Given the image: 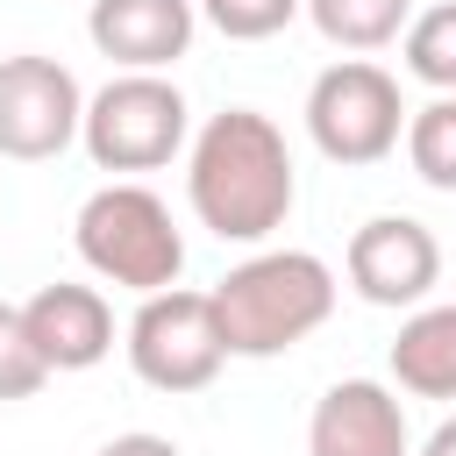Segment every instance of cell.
I'll use <instances>...</instances> for the list:
<instances>
[{
	"label": "cell",
	"mask_w": 456,
	"mask_h": 456,
	"mask_svg": "<svg viewBox=\"0 0 456 456\" xmlns=\"http://www.w3.org/2000/svg\"><path fill=\"white\" fill-rule=\"evenodd\" d=\"M185 200L207 235L221 242H271L299 200L292 150L271 114L256 107H221L207 128L185 142Z\"/></svg>",
	"instance_id": "6da1fadb"
},
{
	"label": "cell",
	"mask_w": 456,
	"mask_h": 456,
	"mask_svg": "<svg viewBox=\"0 0 456 456\" xmlns=\"http://www.w3.org/2000/svg\"><path fill=\"white\" fill-rule=\"evenodd\" d=\"M207 299L228 356H285L335 314V271L314 249H256Z\"/></svg>",
	"instance_id": "7a4b0ae2"
},
{
	"label": "cell",
	"mask_w": 456,
	"mask_h": 456,
	"mask_svg": "<svg viewBox=\"0 0 456 456\" xmlns=\"http://www.w3.org/2000/svg\"><path fill=\"white\" fill-rule=\"evenodd\" d=\"M71 242H78V256H86L93 278H107V285H121V292H135V299L178 285V271H185V235H178L171 207H164L150 185H135V178L100 185V192L78 207Z\"/></svg>",
	"instance_id": "3957f363"
},
{
	"label": "cell",
	"mask_w": 456,
	"mask_h": 456,
	"mask_svg": "<svg viewBox=\"0 0 456 456\" xmlns=\"http://www.w3.org/2000/svg\"><path fill=\"white\" fill-rule=\"evenodd\" d=\"M78 142L100 171H164L192 142V107L164 71H114L86 100Z\"/></svg>",
	"instance_id": "277c9868"
},
{
	"label": "cell",
	"mask_w": 456,
	"mask_h": 456,
	"mask_svg": "<svg viewBox=\"0 0 456 456\" xmlns=\"http://www.w3.org/2000/svg\"><path fill=\"white\" fill-rule=\"evenodd\" d=\"M306 135L328 164H385L406 135V100H399V78L370 57H342L328 64L314 86H306Z\"/></svg>",
	"instance_id": "5b68a950"
},
{
	"label": "cell",
	"mask_w": 456,
	"mask_h": 456,
	"mask_svg": "<svg viewBox=\"0 0 456 456\" xmlns=\"http://www.w3.org/2000/svg\"><path fill=\"white\" fill-rule=\"evenodd\" d=\"M228 363V342H221V321H214V299L207 292H185V285H164V292H142L135 321H128V370L150 385V392H207Z\"/></svg>",
	"instance_id": "8992f818"
},
{
	"label": "cell",
	"mask_w": 456,
	"mask_h": 456,
	"mask_svg": "<svg viewBox=\"0 0 456 456\" xmlns=\"http://www.w3.org/2000/svg\"><path fill=\"white\" fill-rule=\"evenodd\" d=\"M78 114H86V93H78L71 64H57L43 50L0 57V157L7 164L64 157L78 142Z\"/></svg>",
	"instance_id": "52a82bcc"
},
{
	"label": "cell",
	"mask_w": 456,
	"mask_h": 456,
	"mask_svg": "<svg viewBox=\"0 0 456 456\" xmlns=\"http://www.w3.org/2000/svg\"><path fill=\"white\" fill-rule=\"evenodd\" d=\"M342 271H349L356 299H370V306H420L442 285V242L413 214H370L349 235Z\"/></svg>",
	"instance_id": "ba28073f"
},
{
	"label": "cell",
	"mask_w": 456,
	"mask_h": 456,
	"mask_svg": "<svg viewBox=\"0 0 456 456\" xmlns=\"http://www.w3.org/2000/svg\"><path fill=\"white\" fill-rule=\"evenodd\" d=\"M306 456H413L406 406L378 378H342L314 399L306 420Z\"/></svg>",
	"instance_id": "9c48e42d"
},
{
	"label": "cell",
	"mask_w": 456,
	"mask_h": 456,
	"mask_svg": "<svg viewBox=\"0 0 456 456\" xmlns=\"http://www.w3.org/2000/svg\"><path fill=\"white\" fill-rule=\"evenodd\" d=\"M200 7L192 0H93L86 36L114 71H171L192 50Z\"/></svg>",
	"instance_id": "30bf717a"
},
{
	"label": "cell",
	"mask_w": 456,
	"mask_h": 456,
	"mask_svg": "<svg viewBox=\"0 0 456 456\" xmlns=\"http://www.w3.org/2000/svg\"><path fill=\"white\" fill-rule=\"evenodd\" d=\"M21 328H28L36 356L50 363V378L57 370H93L114 349V306L100 299V285H71V278L21 299Z\"/></svg>",
	"instance_id": "8fae6325"
},
{
	"label": "cell",
	"mask_w": 456,
	"mask_h": 456,
	"mask_svg": "<svg viewBox=\"0 0 456 456\" xmlns=\"http://www.w3.org/2000/svg\"><path fill=\"white\" fill-rule=\"evenodd\" d=\"M392 378L413 399H456V299L413 306L392 335Z\"/></svg>",
	"instance_id": "7c38bea8"
},
{
	"label": "cell",
	"mask_w": 456,
	"mask_h": 456,
	"mask_svg": "<svg viewBox=\"0 0 456 456\" xmlns=\"http://www.w3.org/2000/svg\"><path fill=\"white\" fill-rule=\"evenodd\" d=\"M299 14H306L335 50L370 57V50H385V43H399V36H406L413 0H299Z\"/></svg>",
	"instance_id": "4fadbf2b"
},
{
	"label": "cell",
	"mask_w": 456,
	"mask_h": 456,
	"mask_svg": "<svg viewBox=\"0 0 456 456\" xmlns=\"http://www.w3.org/2000/svg\"><path fill=\"white\" fill-rule=\"evenodd\" d=\"M399 142H406V164L420 185L456 192V93H435L428 107H413Z\"/></svg>",
	"instance_id": "5bb4252c"
},
{
	"label": "cell",
	"mask_w": 456,
	"mask_h": 456,
	"mask_svg": "<svg viewBox=\"0 0 456 456\" xmlns=\"http://www.w3.org/2000/svg\"><path fill=\"white\" fill-rule=\"evenodd\" d=\"M399 57H406V71H413L420 86L456 93V0L420 7V14L406 21V36H399Z\"/></svg>",
	"instance_id": "9a60e30c"
},
{
	"label": "cell",
	"mask_w": 456,
	"mask_h": 456,
	"mask_svg": "<svg viewBox=\"0 0 456 456\" xmlns=\"http://www.w3.org/2000/svg\"><path fill=\"white\" fill-rule=\"evenodd\" d=\"M192 7L228 43H264V36L292 28V14H299V0H192Z\"/></svg>",
	"instance_id": "2e32d148"
},
{
	"label": "cell",
	"mask_w": 456,
	"mask_h": 456,
	"mask_svg": "<svg viewBox=\"0 0 456 456\" xmlns=\"http://www.w3.org/2000/svg\"><path fill=\"white\" fill-rule=\"evenodd\" d=\"M50 385V363L36 356L28 328H21V306L0 299V399H36Z\"/></svg>",
	"instance_id": "e0dca14e"
},
{
	"label": "cell",
	"mask_w": 456,
	"mask_h": 456,
	"mask_svg": "<svg viewBox=\"0 0 456 456\" xmlns=\"http://www.w3.org/2000/svg\"><path fill=\"white\" fill-rule=\"evenodd\" d=\"M93 456H185L171 435H150V428H128V435H114V442H100Z\"/></svg>",
	"instance_id": "ac0fdd59"
},
{
	"label": "cell",
	"mask_w": 456,
	"mask_h": 456,
	"mask_svg": "<svg viewBox=\"0 0 456 456\" xmlns=\"http://www.w3.org/2000/svg\"><path fill=\"white\" fill-rule=\"evenodd\" d=\"M413 456H456V413H449V420H442V428H435V435H428Z\"/></svg>",
	"instance_id": "d6986e66"
}]
</instances>
